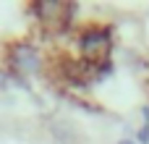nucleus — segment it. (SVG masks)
<instances>
[{"mask_svg": "<svg viewBox=\"0 0 149 144\" xmlns=\"http://www.w3.org/2000/svg\"><path fill=\"white\" fill-rule=\"evenodd\" d=\"M118 144H134V142H128V139H123V142H118Z\"/></svg>", "mask_w": 149, "mask_h": 144, "instance_id": "39448f33", "label": "nucleus"}, {"mask_svg": "<svg viewBox=\"0 0 149 144\" xmlns=\"http://www.w3.org/2000/svg\"><path fill=\"white\" fill-rule=\"evenodd\" d=\"M8 87H10V76H8L5 71H0V92H5Z\"/></svg>", "mask_w": 149, "mask_h": 144, "instance_id": "20e7f679", "label": "nucleus"}, {"mask_svg": "<svg viewBox=\"0 0 149 144\" xmlns=\"http://www.w3.org/2000/svg\"><path fill=\"white\" fill-rule=\"evenodd\" d=\"M37 10V18L50 26V29H65L71 16H73V5L71 3H58V0H42L34 5Z\"/></svg>", "mask_w": 149, "mask_h": 144, "instance_id": "f03ea898", "label": "nucleus"}, {"mask_svg": "<svg viewBox=\"0 0 149 144\" xmlns=\"http://www.w3.org/2000/svg\"><path fill=\"white\" fill-rule=\"evenodd\" d=\"M110 47H113V42H110V31L107 29L92 26V29H84L81 37H79V50H81V55L89 63H102L107 58Z\"/></svg>", "mask_w": 149, "mask_h": 144, "instance_id": "f257e3e1", "label": "nucleus"}, {"mask_svg": "<svg viewBox=\"0 0 149 144\" xmlns=\"http://www.w3.org/2000/svg\"><path fill=\"white\" fill-rule=\"evenodd\" d=\"M10 66L18 76H26V73H34L39 68V55L31 45L21 42V45H13L10 50Z\"/></svg>", "mask_w": 149, "mask_h": 144, "instance_id": "7ed1b4c3", "label": "nucleus"}]
</instances>
